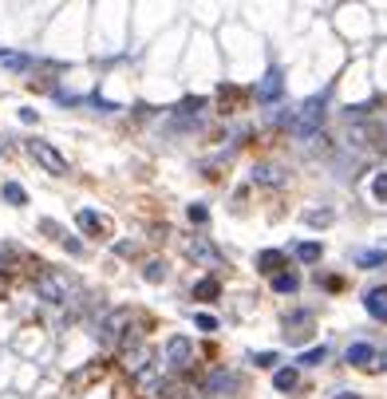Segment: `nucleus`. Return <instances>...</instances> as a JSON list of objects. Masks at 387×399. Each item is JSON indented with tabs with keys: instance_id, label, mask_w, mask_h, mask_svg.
Wrapping results in <instances>:
<instances>
[{
	"instance_id": "nucleus-24",
	"label": "nucleus",
	"mask_w": 387,
	"mask_h": 399,
	"mask_svg": "<svg viewBox=\"0 0 387 399\" xmlns=\"http://www.w3.org/2000/svg\"><path fill=\"white\" fill-rule=\"evenodd\" d=\"M143 277L146 281H166V265H162V261H146Z\"/></svg>"
},
{
	"instance_id": "nucleus-19",
	"label": "nucleus",
	"mask_w": 387,
	"mask_h": 399,
	"mask_svg": "<svg viewBox=\"0 0 387 399\" xmlns=\"http://www.w3.org/2000/svg\"><path fill=\"white\" fill-rule=\"evenodd\" d=\"M253 182H265V186H281V182H285V170H281V166H257V170H253Z\"/></svg>"
},
{
	"instance_id": "nucleus-27",
	"label": "nucleus",
	"mask_w": 387,
	"mask_h": 399,
	"mask_svg": "<svg viewBox=\"0 0 387 399\" xmlns=\"http://www.w3.org/2000/svg\"><path fill=\"white\" fill-rule=\"evenodd\" d=\"M198 328H202V332H218V320H213L210 312H202V317H198Z\"/></svg>"
},
{
	"instance_id": "nucleus-28",
	"label": "nucleus",
	"mask_w": 387,
	"mask_h": 399,
	"mask_svg": "<svg viewBox=\"0 0 387 399\" xmlns=\"http://www.w3.org/2000/svg\"><path fill=\"white\" fill-rule=\"evenodd\" d=\"M190 222H210V209H206V206H190Z\"/></svg>"
},
{
	"instance_id": "nucleus-10",
	"label": "nucleus",
	"mask_w": 387,
	"mask_h": 399,
	"mask_svg": "<svg viewBox=\"0 0 387 399\" xmlns=\"http://www.w3.org/2000/svg\"><path fill=\"white\" fill-rule=\"evenodd\" d=\"M308 324H312V312H292V317L285 320V336H289L292 344H301V340H308V332H312Z\"/></svg>"
},
{
	"instance_id": "nucleus-16",
	"label": "nucleus",
	"mask_w": 387,
	"mask_h": 399,
	"mask_svg": "<svg viewBox=\"0 0 387 399\" xmlns=\"http://www.w3.org/2000/svg\"><path fill=\"white\" fill-rule=\"evenodd\" d=\"M218 293H222V285H218L213 277H206V281H198V285L190 288V297H194V301H202V304L218 301Z\"/></svg>"
},
{
	"instance_id": "nucleus-3",
	"label": "nucleus",
	"mask_w": 387,
	"mask_h": 399,
	"mask_svg": "<svg viewBox=\"0 0 387 399\" xmlns=\"http://www.w3.org/2000/svg\"><path fill=\"white\" fill-rule=\"evenodd\" d=\"M40 297H48V301H71V293H75V281L64 277V273H40Z\"/></svg>"
},
{
	"instance_id": "nucleus-11",
	"label": "nucleus",
	"mask_w": 387,
	"mask_h": 399,
	"mask_svg": "<svg viewBox=\"0 0 387 399\" xmlns=\"http://www.w3.org/2000/svg\"><path fill=\"white\" fill-rule=\"evenodd\" d=\"M364 308H368V317L387 320V285L384 288H368V293H364Z\"/></svg>"
},
{
	"instance_id": "nucleus-25",
	"label": "nucleus",
	"mask_w": 387,
	"mask_h": 399,
	"mask_svg": "<svg viewBox=\"0 0 387 399\" xmlns=\"http://www.w3.org/2000/svg\"><path fill=\"white\" fill-rule=\"evenodd\" d=\"M305 222L308 225H328V222H332V209H308Z\"/></svg>"
},
{
	"instance_id": "nucleus-5",
	"label": "nucleus",
	"mask_w": 387,
	"mask_h": 399,
	"mask_svg": "<svg viewBox=\"0 0 387 399\" xmlns=\"http://www.w3.org/2000/svg\"><path fill=\"white\" fill-rule=\"evenodd\" d=\"M162 360H166L170 372H186V367L194 364V344L186 340V336H170V340H166V356H162Z\"/></svg>"
},
{
	"instance_id": "nucleus-4",
	"label": "nucleus",
	"mask_w": 387,
	"mask_h": 399,
	"mask_svg": "<svg viewBox=\"0 0 387 399\" xmlns=\"http://www.w3.org/2000/svg\"><path fill=\"white\" fill-rule=\"evenodd\" d=\"M28 155H32L48 174H67V159L51 143H44V139H32V143H28Z\"/></svg>"
},
{
	"instance_id": "nucleus-12",
	"label": "nucleus",
	"mask_w": 387,
	"mask_h": 399,
	"mask_svg": "<svg viewBox=\"0 0 387 399\" xmlns=\"http://www.w3.org/2000/svg\"><path fill=\"white\" fill-rule=\"evenodd\" d=\"M375 356H379V352L371 348L368 340H355V344H348V352H344V360H348V364H355V367L371 364V360H375Z\"/></svg>"
},
{
	"instance_id": "nucleus-30",
	"label": "nucleus",
	"mask_w": 387,
	"mask_h": 399,
	"mask_svg": "<svg viewBox=\"0 0 387 399\" xmlns=\"http://www.w3.org/2000/svg\"><path fill=\"white\" fill-rule=\"evenodd\" d=\"M336 399H360V396H348V391H340V396Z\"/></svg>"
},
{
	"instance_id": "nucleus-23",
	"label": "nucleus",
	"mask_w": 387,
	"mask_h": 399,
	"mask_svg": "<svg viewBox=\"0 0 387 399\" xmlns=\"http://www.w3.org/2000/svg\"><path fill=\"white\" fill-rule=\"evenodd\" d=\"M324 360H328V348H324V344L320 348H308L305 356H301V364L305 367H316V364H324Z\"/></svg>"
},
{
	"instance_id": "nucleus-8",
	"label": "nucleus",
	"mask_w": 387,
	"mask_h": 399,
	"mask_svg": "<svg viewBox=\"0 0 387 399\" xmlns=\"http://www.w3.org/2000/svg\"><path fill=\"white\" fill-rule=\"evenodd\" d=\"M186 253H190L194 261H202V265H222V253H218L206 238H190L186 241Z\"/></svg>"
},
{
	"instance_id": "nucleus-6",
	"label": "nucleus",
	"mask_w": 387,
	"mask_h": 399,
	"mask_svg": "<svg viewBox=\"0 0 387 399\" xmlns=\"http://www.w3.org/2000/svg\"><path fill=\"white\" fill-rule=\"evenodd\" d=\"M202 391H206L210 399H229L233 391H237V376L226 372V367H213L210 376H206V383H202Z\"/></svg>"
},
{
	"instance_id": "nucleus-14",
	"label": "nucleus",
	"mask_w": 387,
	"mask_h": 399,
	"mask_svg": "<svg viewBox=\"0 0 387 399\" xmlns=\"http://www.w3.org/2000/svg\"><path fill=\"white\" fill-rule=\"evenodd\" d=\"M292 253L301 257L305 265H316V261L324 257V245H320V241H296V245H292Z\"/></svg>"
},
{
	"instance_id": "nucleus-17",
	"label": "nucleus",
	"mask_w": 387,
	"mask_h": 399,
	"mask_svg": "<svg viewBox=\"0 0 387 399\" xmlns=\"http://www.w3.org/2000/svg\"><path fill=\"white\" fill-rule=\"evenodd\" d=\"M281 261H285V253H277V249H265V253H257V269L269 273V277H277V273H281Z\"/></svg>"
},
{
	"instance_id": "nucleus-18",
	"label": "nucleus",
	"mask_w": 387,
	"mask_h": 399,
	"mask_svg": "<svg viewBox=\"0 0 387 399\" xmlns=\"http://www.w3.org/2000/svg\"><path fill=\"white\" fill-rule=\"evenodd\" d=\"M301 288V277L296 273H277L273 277V293H281V297H292Z\"/></svg>"
},
{
	"instance_id": "nucleus-2",
	"label": "nucleus",
	"mask_w": 387,
	"mask_h": 399,
	"mask_svg": "<svg viewBox=\"0 0 387 399\" xmlns=\"http://www.w3.org/2000/svg\"><path fill=\"white\" fill-rule=\"evenodd\" d=\"M324 107H328V103H324L320 95H312V99H305V103H301V107H296V111H292V119H289V127L296 130V135H316V130H320V123H324Z\"/></svg>"
},
{
	"instance_id": "nucleus-20",
	"label": "nucleus",
	"mask_w": 387,
	"mask_h": 399,
	"mask_svg": "<svg viewBox=\"0 0 387 399\" xmlns=\"http://www.w3.org/2000/svg\"><path fill=\"white\" fill-rule=\"evenodd\" d=\"M296 380H301V376H296V367H281V372L273 376V387H277V391H285V396H289L292 387H296Z\"/></svg>"
},
{
	"instance_id": "nucleus-7",
	"label": "nucleus",
	"mask_w": 387,
	"mask_h": 399,
	"mask_svg": "<svg viewBox=\"0 0 387 399\" xmlns=\"http://www.w3.org/2000/svg\"><path fill=\"white\" fill-rule=\"evenodd\" d=\"M75 225H80L87 238H107V233H111V222H107L103 214H95V209H80V214H75Z\"/></svg>"
},
{
	"instance_id": "nucleus-21",
	"label": "nucleus",
	"mask_w": 387,
	"mask_h": 399,
	"mask_svg": "<svg viewBox=\"0 0 387 399\" xmlns=\"http://www.w3.org/2000/svg\"><path fill=\"white\" fill-rule=\"evenodd\" d=\"M4 202H8V206H24V202H28L24 186H20V182H4Z\"/></svg>"
},
{
	"instance_id": "nucleus-22",
	"label": "nucleus",
	"mask_w": 387,
	"mask_h": 399,
	"mask_svg": "<svg viewBox=\"0 0 387 399\" xmlns=\"http://www.w3.org/2000/svg\"><path fill=\"white\" fill-rule=\"evenodd\" d=\"M371 198H375L379 206H387V170H379V174L371 178Z\"/></svg>"
},
{
	"instance_id": "nucleus-1",
	"label": "nucleus",
	"mask_w": 387,
	"mask_h": 399,
	"mask_svg": "<svg viewBox=\"0 0 387 399\" xmlns=\"http://www.w3.org/2000/svg\"><path fill=\"white\" fill-rule=\"evenodd\" d=\"M134 320V312H130L127 304L123 308H111L107 317L99 320V328H95V340L103 344V348H119V340H123V332H127V324Z\"/></svg>"
},
{
	"instance_id": "nucleus-29",
	"label": "nucleus",
	"mask_w": 387,
	"mask_h": 399,
	"mask_svg": "<svg viewBox=\"0 0 387 399\" xmlns=\"http://www.w3.org/2000/svg\"><path fill=\"white\" fill-rule=\"evenodd\" d=\"M375 360H379V364H384V367H387V348H384V352H379V356H375Z\"/></svg>"
},
{
	"instance_id": "nucleus-15",
	"label": "nucleus",
	"mask_w": 387,
	"mask_h": 399,
	"mask_svg": "<svg viewBox=\"0 0 387 399\" xmlns=\"http://www.w3.org/2000/svg\"><path fill=\"white\" fill-rule=\"evenodd\" d=\"M355 265L360 269H379V265H387V249H355Z\"/></svg>"
},
{
	"instance_id": "nucleus-9",
	"label": "nucleus",
	"mask_w": 387,
	"mask_h": 399,
	"mask_svg": "<svg viewBox=\"0 0 387 399\" xmlns=\"http://www.w3.org/2000/svg\"><path fill=\"white\" fill-rule=\"evenodd\" d=\"M281 87H285V76H281V71H265V80H261V87H257V99L261 103H277V99H281Z\"/></svg>"
},
{
	"instance_id": "nucleus-13",
	"label": "nucleus",
	"mask_w": 387,
	"mask_h": 399,
	"mask_svg": "<svg viewBox=\"0 0 387 399\" xmlns=\"http://www.w3.org/2000/svg\"><path fill=\"white\" fill-rule=\"evenodd\" d=\"M150 360H154V356H150V348H146V344H134V348H127V360H123V364H127L134 376H139V372H146V367H150Z\"/></svg>"
},
{
	"instance_id": "nucleus-26",
	"label": "nucleus",
	"mask_w": 387,
	"mask_h": 399,
	"mask_svg": "<svg viewBox=\"0 0 387 399\" xmlns=\"http://www.w3.org/2000/svg\"><path fill=\"white\" fill-rule=\"evenodd\" d=\"M253 364H257V367H273L277 364V352H257V356H253Z\"/></svg>"
}]
</instances>
